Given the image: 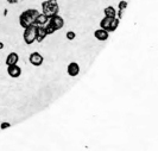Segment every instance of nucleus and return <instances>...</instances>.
<instances>
[{
    "instance_id": "obj_1",
    "label": "nucleus",
    "mask_w": 158,
    "mask_h": 151,
    "mask_svg": "<svg viewBox=\"0 0 158 151\" xmlns=\"http://www.w3.org/2000/svg\"><path fill=\"white\" fill-rule=\"evenodd\" d=\"M38 15H40V12L37 10H33V8H29V10L24 11L23 13L19 16V24H20V26L23 29H25V27H27L30 25L35 24L36 18H37Z\"/></svg>"
},
{
    "instance_id": "obj_2",
    "label": "nucleus",
    "mask_w": 158,
    "mask_h": 151,
    "mask_svg": "<svg viewBox=\"0 0 158 151\" xmlns=\"http://www.w3.org/2000/svg\"><path fill=\"white\" fill-rule=\"evenodd\" d=\"M42 10L45 16L51 17L54 15H58L60 5H58L57 0H47V1L42 2Z\"/></svg>"
},
{
    "instance_id": "obj_3",
    "label": "nucleus",
    "mask_w": 158,
    "mask_h": 151,
    "mask_svg": "<svg viewBox=\"0 0 158 151\" xmlns=\"http://www.w3.org/2000/svg\"><path fill=\"white\" fill-rule=\"evenodd\" d=\"M36 36H37V25L32 24L24 29L23 40H24V42H25V44L31 45L32 43H35Z\"/></svg>"
},
{
    "instance_id": "obj_4",
    "label": "nucleus",
    "mask_w": 158,
    "mask_h": 151,
    "mask_svg": "<svg viewBox=\"0 0 158 151\" xmlns=\"http://www.w3.org/2000/svg\"><path fill=\"white\" fill-rule=\"evenodd\" d=\"M48 23L57 31V30L62 29L64 26V19H63V17L58 16V15H54V16L49 17V22H48Z\"/></svg>"
},
{
    "instance_id": "obj_5",
    "label": "nucleus",
    "mask_w": 158,
    "mask_h": 151,
    "mask_svg": "<svg viewBox=\"0 0 158 151\" xmlns=\"http://www.w3.org/2000/svg\"><path fill=\"white\" fill-rule=\"evenodd\" d=\"M29 61H30V63H31L33 67H40V65L43 64V62H44V58H43V56L40 55V52L35 51V52H31V54H30Z\"/></svg>"
},
{
    "instance_id": "obj_6",
    "label": "nucleus",
    "mask_w": 158,
    "mask_h": 151,
    "mask_svg": "<svg viewBox=\"0 0 158 151\" xmlns=\"http://www.w3.org/2000/svg\"><path fill=\"white\" fill-rule=\"evenodd\" d=\"M7 74L13 78V79H17L22 75V68L18 65V64H12V65H7Z\"/></svg>"
},
{
    "instance_id": "obj_7",
    "label": "nucleus",
    "mask_w": 158,
    "mask_h": 151,
    "mask_svg": "<svg viewBox=\"0 0 158 151\" xmlns=\"http://www.w3.org/2000/svg\"><path fill=\"white\" fill-rule=\"evenodd\" d=\"M67 73L68 75L71 76V78H75L80 74V65L79 63L76 62H71V63L68 64V68H67Z\"/></svg>"
},
{
    "instance_id": "obj_8",
    "label": "nucleus",
    "mask_w": 158,
    "mask_h": 151,
    "mask_svg": "<svg viewBox=\"0 0 158 151\" xmlns=\"http://www.w3.org/2000/svg\"><path fill=\"white\" fill-rule=\"evenodd\" d=\"M48 33L45 30V26L44 25H37V36H36V42H43V40L47 38Z\"/></svg>"
},
{
    "instance_id": "obj_9",
    "label": "nucleus",
    "mask_w": 158,
    "mask_h": 151,
    "mask_svg": "<svg viewBox=\"0 0 158 151\" xmlns=\"http://www.w3.org/2000/svg\"><path fill=\"white\" fill-rule=\"evenodd\" d=\"M94 37L98 40H101V42H103V40H108V31H106V30H103V29L95 30Z\"/></svg>"
},
{
    "instance_id": "obj_10",
    "label": "nucleus",
    "mask_w": 158,
    "mask_h": 151,
    "mask_svg": "<svg viewBox=\"0 0 158 151\" xmlns=\"http://www.w3.org/2000/svg\"><path fill=\"white\" fill-rule=\"evenodd\" d=\"M18 61H19V55L17 52H10L6 57V65L18 64Z\"/></svg>"
},
{
    "instance_id": "obj_11",
    "label": "nucleus",
    "mask_w": 158,
    "mask_h": 151,
    "mask_svg": "<svg viewBox=\"0 0 158 151\" xmlns=\"http://www.w3.org/2000/svg\"><path fill=\"white\" fill-rule=\"evenodd\" d=\"M113 18H110V17H103L100 22V29H103L106 31L110 30V25H111V22Z\"/></svg>"
},
{
    "instance_id": "obj_12",
    "label": "nucleus",
    "mask_w": 158,
    "mask_h": 151,
    "mask_svg": "<svg viewBox=\"0 0 158 151\" xmlns=\"http://www.w3.org/2000/svg\"><path fill=\"white\" fill-rule=\"evenodd\" d=\"M49 22V17L45 16L44 13H40L37 18H36V22H35V25H45Z\"/></svg>"
},
{
    "instance_id": "obj_13",
    "label": "nucleus",
    "mask_w": 158,
    "mask_h": 151,
    "mask_svg": "<svg viewBox=\"0 0 158 151\" xmlns=\"http://www.w3.org/2000/svg\"><path fill=\"white\" fill-rule=\"evenodd\" d=\"M103 13H105V17H110V18H115L117 17V11L113 6H107L103 10Z\"/></svg>"
},
{
    "instance_id": "obj_14",
    "label": "nucleus",
    "mask_w": 158,
    "mask_h": 151,
    "mask_svg": "<svg viewBox=\"0 0 158 151\" xmlns=\"http://www.w3.org/2000/svg\"><path fill=\"white\" fill-rule=\"evenodd\" d=\"M119 23H120V19H118L117 17L115 18H113L111 22V25H110V30H108V32H114L115 30H117V27L119 26Z\"/></svg>"
},
{
    "instance_id": "obj_15",
    "label": "nucleus",
    "mask_w": 158,
    "mask_h": 151,
    "mask_svg": "<svg viewBox=\"0 0 158 151\" xmlns=\"http://www.w3.org/2000/svg\"><path fill=\"white\" fill-rule=\"evenodd\" d=\"M44 26H45V30H47L48 36H49V35H52V33H55V32H56L55 29H54V27H52L51 25L49 24V23H47V24L44 25Z\"/></svg>"
},
{
    "instance_id": "obj_16",
    "label": "nucleus",
    "mask_w": 158,
    "mask_h": 151,
    "mask_svg": "<svg viewBox=\"0 0 158 151\" xmlns=\"http://www.w3.org/2000/svg\"><path fill=\"white\" fill-rule=\"evenodd\" d=\"M65 37H67V40H75V37H76V33L74 31H68L65 33Z\"/></svg>"
},
{
    "instance_id": "obj_17",
    "label": "nucleus",
    "mask_w": 158,
    "mask_h": 151,
    "mask_svg": "<svg viewBox=\"0 0 158 151\" xmlns=\"http://www.w3.org/2000/svg\"><path fill=\"white\" fill-rule=\"evenodd\" d=\"M127 7V1L125 0H123V1H120L119 2V10H121V11H125Z\"/></svg>"
},
{
    "instance_id": "obj_18",
    "label": "nucleus",
    "mask_w": 158,
    "mask_h": 151,
    "mask_svg": "<svg viewBox=\"0 0 158 151\" xmlns=\"http://www.w3.org/2000/svg\"><path fill=\"white\" fill-rule=\"evenodd\" d=\"M10 126H11V124H10V123H2V124H1V126H0V128H1V130H5V128H8Z\"/></svg>"
},
{
    "instance_id": "obj_19",
    "label": "nucleus",
    "mask_w": 158,
    "mask_h": 151,
    "mask_svg": "<svg viewBox=\"0 0 158 151\" xmlns=\"http://www.w3.org/2000/svg\"><path fill=\"white\" fill-rule=\"evenodd\" d=\"M6 1H7L8 4H16L18 0H6Z\"/></svg>"
},
{
    "instance_id": "obj_20",
    "label": "nucleus",
    "mask_w": 158,
    "mask_h": 151,
    "mask_svg": "<svg viewBox=\"0 0 158 151\" xmlns=\"http://www.w3.org/2000/svg\"><path fill=\"white\" fill-rule=\"evenodd\" d=\"M2 47H4V44H2L1 42H0V49H2Z\"/></svg>"
},
{
    "instance_id": "obj_21",
    "label": "nucleus",
    "mask_w": 158,
    "mask_h": 151,
    "mask_svg": "<svg viewBox=\"0 0 158 151\" xmlns=\"http://www.w3.org/2000/svg\"><path fill=\"white\" fill-rule=\"evenodd\" d=\"M20 1H23V0H20Z\"/></svg>"
}]
</instances>
